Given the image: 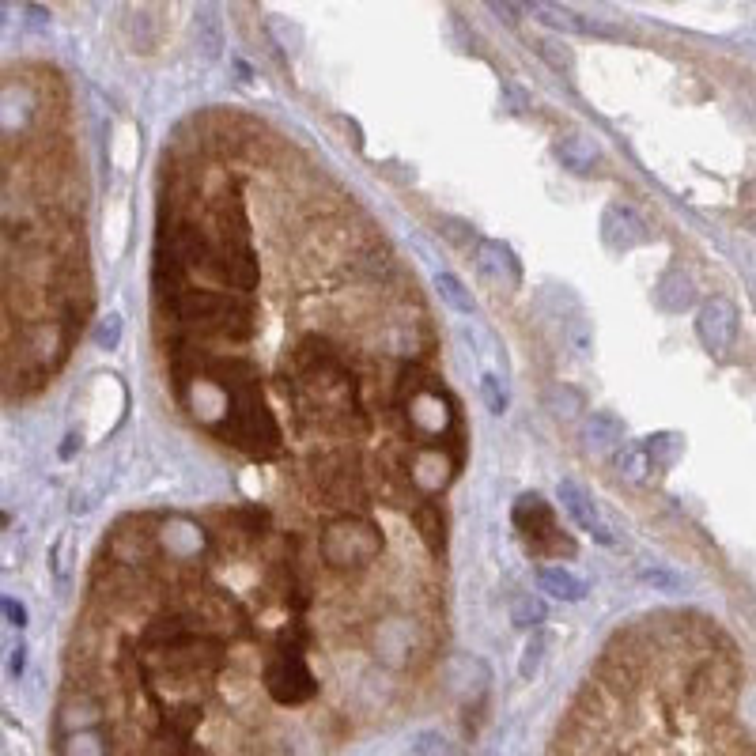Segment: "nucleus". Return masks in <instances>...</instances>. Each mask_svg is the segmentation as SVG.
Returning a JSON list of instances; mask_svg holds the SVG:
<instances>
[{"mask_svg":"<svg viewBox=\"0 0 756 756\" xmlns=\"http://www.w3.org/2000/svg\"><path fill=\"white\" fill-rule=\"evenodd\" d=\"M700 337L715 352L730 348V341H734V307L726 299H715V303L704 307V314H700Z\"/></svg>","mask_w":756,"mask_h":756,"instance_id":"9b49d317","label":"nucleus"},{"mask_svg":"<svg viewBox=\"0 0 756 756\" xmlns=\"http://www.w3.org/2000/svg\"><path fill=\"white\" fill-rule=\"evenodd\" d=\"M61 756H110V741H106L103 726L61 738Z\"/></svg>","mask_w":756,"mask_h":756,"instance_id":"2eb2a0df","label":"nucleus"},{"mask_svg":"<svg viewBox=\"0 0 756 756\" xmlns=\"http://www.w3.org/2000/svg\"><path fill=\"white\" fill-rule=\"evenodd\" d=\"M639 579H643V583H651V586H658V590H666V594L681 590V579L670 575V571H662V567H643V571H639Z\"/></svg>","mask_w":756,"mask_h":756,"instance_id":"cd10ccee","label":"nucleus"},{"mask_svg":"<svg viewBox=\"0 0 756 756\" xmlns=\"http://www.w3.org/2000/svg\"><path fill=\"white\" fill-rule=\"evenodd\" d=\"M413 522H416V530H420V537H424V545H428L435 556H443V549H447V522L439 515V507H435V503H420L413 511Z\"/></svg>","mask_w":756,"mask_h":756,"instance_id":"ddd939ff","label":"nucleus"},{"mask_svg":"<svg viewBox=\"0 0 756 756\" xmlns=\"http://www.w3.org/2000/svg\"><path fill=\"white\" fill-rule=\"evenodd\" d=\"M405 756H454V749H450V741L443 738V734L424 730V734H416V738L409 741V753Z\"/></svg>","mask_w":756,"mask_h":756,"instance_id":"b1692460","label":"nucleus"},{"mask_svg":"<svg viewBox=\"0 0 756 756\" xmlns=\"http://www.w3.org/2000/svg\"><path fill=\"white\" fill-rule=\"evenodd\" d=\"M602 235L613 250H632L639 242H647L651 231H647V224H643L628 205H609L602 220Z\"/></svg>","mask_w":756,"mask_h":756,"instance_id":"1a4fd4ad","label":"nucleus"},{"mask_svg":"<svg viewBox=\"0 0 756 756\" xmlns=\"http://www.w3.org/2000/svg\"><path fill=\"white\" fill-rule=\"evenodd\" d=\"M8 670H12V677H19V673H23V647H16L12 662H8Z\"/></svg>","mask_w":756,"mask_h":756,"instance_id":"473e14b6","label":"nucleus"},{"mask_svg":"<svg viewBox=\"0 0 756 756\" xmlns=\"http://www.w3.org/2000/svg\"><path fill=\"white\" fill-rule=\"evenodd\" d=\"M545 647H549V636H530V643H526V651H522V662H518V677L522 681H533L537 677V670H541V658H545Z\"/></svg>","mask_w":756,"mask_h":756,"instance_id":"5701e85b","label":"nucleus"},{"mask_svg":"<svg viewBox=\"0 0 756 756\" xmlns=\"http://www.w3.org/2000/svg\"><path fill=\"white\" fill-rule=\"evenodd\" d=\"M310 481L314 492L326 499L329 507H363V484L360 469L352 465V458L344 450H329V454H314L310 458Z\"/></svg>","mask_w":756,"mask_h":756,"instance_id":"20e7f679","label":"nucleus"},{"mask_svg":"<svg viewBox=\"0 0 756 756\" xmlns=\"http://www.w3.org/2000/svg\"><path fill=\"white\" fill-rule=\"evenodd\" d=\"M617 465L620 473L628 477V481H643L647 477V469H651V458H647V447H620L617 450Z\"/></svg>","mask_w":756,"mask_h":756,"instance_id":"aec40b11","label":"nucleus"},{"mask_svg":"<svg viewBox=\"0 0 756 756\" xmlns=\"http://www.w3.org/2000/svg\"><path fill=\"white\" fill-rule=\"evenodd\" d=\"M0 605H4V617H8V624H16V628H23V624H27V609H23L16 598H4Z\"/></svg>","mask_w":756,"mask_h":756,"instance_id":"7c9ffc66","label":"nucleus"},{"mask_svg":"<svg viewBox=\"0 0 756 756\" xmlns=\"http://www.w3.org/2000/svg\"><path fill=\"white\" fill-rule=\"evenodd\" d=\"M537 586L545 594H552V598H560V602H583L586 598V583L575 579L567 567H541L537 571Z\"/></svg>","mask_w":756,"mask_h":756,"instance_id":"f8f14e48","label":"nucleus"},{"mask_svg":"<svg viewBox=\"0 0 756 756\" xmlns=\"http://www.w3.org/2000/svg\"><path fill=\"white\" fill-rule=\"evenodd\" d=\"M72 450H80V435H69V443L61 447V458H72Z\"/></svg>","mask_w":756,"mask_h":756,"instance_id":"72a5a7b5","label":"nucleus"},{"mask_svg":"<svg viewBox=\"0 0 756 756\" xmlns=\"http://www.w3.org/2000/svg\"><path fill=\"white\" fill-rule=\"evenodd\" d=\"M481 397L492 413H503V409H507V386L499 382V375H481Z\"/></svg>","mask_w":756,"mask_h":756,"instance_id":"393cba45","label":"nucleus"},{"mask_svg":"<svg viewBox=\"0 0 756 756\" xmlns=\"http://www.w3.org/2000/svg\"><path fill=\"white\" fill-rule=\"evenodd\" d=\"M435 288H439V295L447 299V307H454L458 314H473V310H477V303H473L469 288H465V284L454 273H435Z\"/></svg>","mask_w":756,"mask_h":756,"instance_id":"f3484780","label":"nucleus"},{"mask_svg":"<svg viewBox=\"0 0 756 756\" xmlns=\"http://www.w3.org/2000/svg\"><path fill=\"white\" fill-rule=\"evenodd\" d=\"M477 265H481L484 273L492 276V280H499V284H511V288H518L522 284V269H518V258L503 246V242L496 239H484L477 242Z\"/></svg>","mask_w":756,"mask_h":756,"instance_id":"9d476101","label":"nucleus"},{"mask_svg":"<svg viewBox=\"0 0 756 756\" xmlns=\"http://www.w3.org/2000/svg\"><path fill=\"white\" fill-rule=\"evenodd\" d=\"M658 303L666 310H685L688 303H692V288H688V280L685 276H677V273H670V276H662V284H658Z\"/></svg>","mask_w":756,"mask_h":756,"instance_id":"a211bd4d","label":"nucleus"},{"mask_svg":"<svg viewBox=\"0 0 756 756\" xmlns=\"http://www.w3.org/2000/svg\"><path fill=\"white\" fill-rule=\"evenodd\" d=\"M95 341L103 344V348H118V341H121V318H118V314H106L103 322H99V329H95Z\"/></svg>","mask_w":756,"mask_h":756,"instance_id":"c85d7f7f","label":"nucleus"},{"mask_svg":"<svg viewBox=\"0 0 756 756\" xmlns=\"http://www.w3.org/2000/svg\"><path fill=\"white\" fill-rule=\"evenodd\" d=\"M560 503H564L567 515L579 522V530H586L594 541H602V545H617V537L609 533V522H605L602 511H598V503L586 496L579 484H571V481L560 484Z\"/></svg>","mask_w":756,"mask_h":756,"instance_id":"6e6552de","label":"nucleus"},{"mask_svg":"<svg viewBox=\"0 0 756 756\" xmlns=\"http://www.w3.org/2000/svg\"><path fill=\"white\" fill-rule=\"evenodd\" d=\"M515 526L522 530V537H526V545H530L533 552L541 549V545L549 541L552 533L560 530V526H556V515H552V507L541 496H537V492H526V496H518V503H515Z\"/></svg>","mask_w":756,"mask_h":756,"instance_id":"423d86ee","label":"nucleus"},{"mask_svg":"<svg viewBox=\"0 0 756 756\" xmlns=\"http://www.w3.org/2000/svg\"><path fill=\"white\" fill-rule=\"evenodd\" d=\"M511 620H515L518 628H537L545 620V602L533 598V594H518L515 602H511Z\"/></svg>","mask_w":756,"mask_h":756,"instance_id":"412c9836","label":"nucleus"},{"mask_svg":"<svg viewBox=\"0 0 756 756\" xmlns=\"http://www.w3.org/2000/svg\"><path fill=\"white\" fill-rule=\"evenodd\" d=\"M537 50L545 53V61H549L552 69H560V72H571V53L560 46V42H541Z\"/></svg>","mask_w":756,"mask_h":756,"instance_id":"c756f323","label":"nucleus"},{"mask_svg":"<svg viewBox=\"0 0 756 756\" xmlns=\"http://www.w3.org/2000/svg\"><path fill=\"white\" fill-rule=\"evenodd\" d=\"M620 431H624V428H620L613 416H594V420H590V439H594L598 447H609V443H617Z\"/></svg>","mask_w":756,"mask_h":756,"instance_id":"a878e982","label":"nucleus"},{"mask_svg":"<svg viewBox=\"0 0 756 756\" xmlns=\"http://www.w3.org/2000/svg\"><path fill=\"white\" fill-rule=\"evenodd\" d=\"M171 314V322L189 337H220V341H250L258 310L250 303V295L239 292H208V288H186L163 310Z\"/></svg>","mask_w":756,"mask_h":756,"instance_id":"f257e3e1","label":"nucleus"},{"mask_svg":"<svg viewBox=\"0 0 756 756\" xmlns=\"http://www.w3.org/2000/svg\"><path fill=\"white\" fill-rule=\"evenodd\" d=\"M220 439H227L231 447L246 450L250 458H273L280 450V424H276L273 409L261 401V390H246V394L227 397V416L216 428Z\"/></svg>","mask_w":756,"mask_h":756,"instance_id":"f03ea898","label":"nucleus"},{"mask_svg":"<svg viewBox=\"0 0 756 756\" xmlns=\"http://www.w3.org/2000/svg\"><path fill=\"white\" fill-rule=\"evenodd\" d=\"M556 155H560L564 167H571V171H579V174H586L594 163H598V148H594L586 137H579V133H571V137L560 140V144H556Z\"/></svg>","mask_w":756,"mask_h":756,"instance_id":"4468645a","label":"nucleus"},{"mask_svg":"<svg viewBox=\"0 0 756 756\" xmlns=\"http://www.w3.org/2000/svg\"><path fill=\"white\" fill-rule=\"evenodd\" d=\"M201 378L216 382L220 390H227V397L246 394V390H258V367L242 356H208Z\"/></svg>","mask_w":756,"mask_h":756,"instance_id":"0eeeda50","label":"nucleus"},{"mask_svg":"<svg viewBox=\"0 0 756 756\" xmlns=\"http://www.w3.org/2000/svg\"><path fill=\"white\" fill-rule=\"evenodd\" d=\"M382 549V537L367 518H337L326 533H322V560L337 571H356L367 567Z\"/></svg>","mask_w":756,"mask_h":756,"instance_id":"7ed1b4c3","label":"nucleus"},{"mask_svg":"<svg viewBox=\"0 0 756 756\" xmlns=\"http://www.w3.org/2000/svg\"><path fill=\"white\" fill-rule=\"evenodd\" d=\"M492 12L499 19H507V23H518V12H526V8L522 4H492Z\"/></svg>","mask_w":756,"mask_h":756,"instance_id":"2f4dec72","label":"nucleus"},{"mask_svg":"<svg viewBox=\"0 0 756 756\" xmlns=\"http://www.w3.org/2000/svg\"><path fill=\"white\" fill-rule=\"evenodd\" d=\"M530 12H537L541 23H549L556 31H567V35H586L590 31V23L583 16H575L567 8H556V4H530Z\"/></svg>","mask_w":756,"mask_h":756,"instance_id":"dca6fc26","label":"nucleus"},{"mask_svg":"<svg viewBox=\"0 0 756 756\" xmlns=\"http://www.w3.org/2000/svg\"><path fill=\"white\" fill-rule=\"evenodd\" d=\"M567 337H571V348H575L579 356H586V352H590V344H594V337H590V326H586V318H579V314H575V318L567 322Z\"/></svg>","mask_w":756,"mask_h":756,"instance_id":"bb28decb","label":"nucleus"},{"mask_svg":"<svg viewBox=\"0 0 756 756\" xmlns=\"http://www.w3.org/2000/svg\"><path fill=\"white\" fill-rule=\"evenodd\" d=\"M643 447H647L651 465H658V469H670L673 458L681 454V439H677V435H654V439H647Z\"/></svg>","mask_w":756,"mask_h":756,"instance_id":"4be33fe9","label":"nucleus"},{"mask_svg":"<svg viewBox=\"0 0 756 756\" xmlns=\"http://www.w3.org/2000/svg\"><path fill=\"white\" fill-rule=\"evenodd\" d=\"M261 677H265V692H269L280 707L307 704V700H314V692H318V681H314V673L307 670V662H303V658H292V654L273 651Z\"/></svg>","mask_w":756,"mask_h":756,"instance_id":"39448f33","label":"nucleus"},{"mask_svg":"<svg viewBox=\"0 0 756 756\" xmlns=\"http://www.w3.org/2000/svg\"><path fill=\"white\" fill-rule=\"evenodd\" d=\"M159 715H163V726H167V730L189 738V734L197 730V722H201V707H197V704H174V707H163Z\"/></svg>","mask_w":756,"mask_h":756,"instance_id":"6ab92c4d","label":"nucleus"}]
</instances>
